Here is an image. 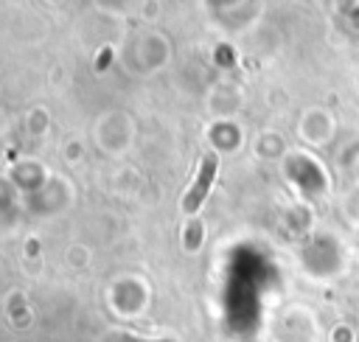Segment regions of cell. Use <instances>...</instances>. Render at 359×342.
I'll return each mask as SVG.
<instances>
[{"mask_svg": "<svg viewBox=\"0 0 359 342\" xmlns=\"http://www.w3.org/2000/svg\"><path fill=\"white\" fill-rule=\"evenodd\" d=\"M109 342H143V339H132V336H112Z\"/></svg>", "mask_w": 359, "mask_h": 342, "instance_id": "cell-2", "label": "cell"}, {"mask_svg": "<svg viewBox=\"0 0 359 342\" xmlns=\"http://www.w3.org/2000/svg\"><path fill=\"white\" fill-rule=\"evenodd\" d=\"M216 165H219L216 154L208 151V154L202 157V165H199V174H196V179H194V185H191V191H188V196H185V202H182V210H185V213H196V207H199L202 199L208 196L210 182H213V177H216Z\"/></svg>", "mask_w": 359, "mask_h": 342, "instance_id": "cell-1", "label": "cell"}]
</instances>
